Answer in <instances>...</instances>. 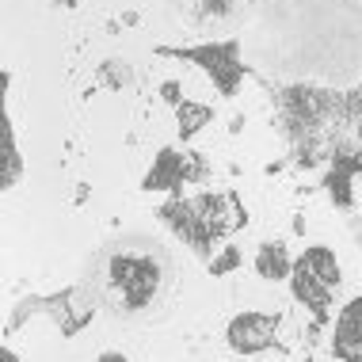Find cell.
Wrapping results in <instances>:
<instances>
[{"mask_svg":"<svg viewBox=\"0 0 362 362\" xmlns=\"http://www.w3.org/2000/svg\"><path fill=\"white\" fill-rule=\"evenodd\" d=\"M271 328H275V320H267V317H240L233 325V344L244 351H256L271 339Z\"/></svg>","mask_w":362,"mask_h":362,"instance_id":"cell-2","label":"cell"},{"mask_svg":"<svg viewBox=\"0 0 362 362\" xmlns=\"http://www.w3.org/2000/svg\"><path fill=\"white\" fill-rule=\"evenodd\" d=\"M160 286V275H156V263L141 252H122V256L111 259V293L119 290L122 305L141 309L145 301Z\"/></svg>","mask_w":362,"mask_h":362,"instance_id":"cell-1","label":"cell"}]
</instances>
